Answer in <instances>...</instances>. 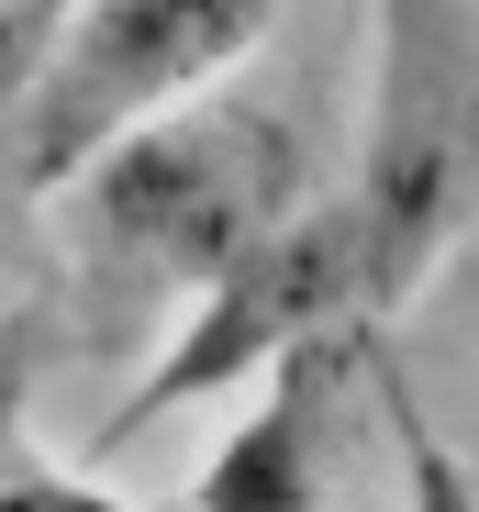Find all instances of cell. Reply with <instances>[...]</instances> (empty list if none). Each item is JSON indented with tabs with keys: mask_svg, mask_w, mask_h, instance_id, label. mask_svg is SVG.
I'll return each instance as SVG.
<instances>
[{
	"mask_svg": "<svg viewBox=\"0 0 479 512\" xmlns=\"http://www.w3.org/2000/svg\"><path fill=\"white\" fill-rule=\"evenodd\" d=\"M312 201V145L290 101H190L112 145L90 179H67L56 245H67V312L90 334L156 323L168 334L246 245H268Z\"/></svg>",
	"mask_w": 479,
	"mask_h": 512,
	"instance_id": "cell-1",
	"label": "cell"
},
{
	"mask_svg": "<svg viewBox=\"0 0 479 512\" xmlns=\"http://www.w3.org/2000/svg\"><path fill=\"white\" fill-rule=\"evenodd\" d=\"M324 212L357 256L368 334H390L479 212V0H379L357 156Z\"/></svg>",
	"mask_w": 479,
	"mask_h": 512,
	"instance_id": "cell-2",
	"label": "cell"
},
{
	"mask_svg": "<svg viewBox=\"0 0 479 512\" xmlns=\"http://www.w3.org/2000/svg\"><path fill=\"white\" fill-rule=\"evenodd\" d=\"M268 34H279V0H67L12 101V134H0V190L45 212L112 145L212 101L234 67H257Z\"/></svg>",
	"mask_w": 479,
	"mask_h": 512,
	"instance_id": "cell-3",
	"label": "cell"
},
{
	"mask_svg": "<svg viewBox=\"0 0 479 512\" xmlns=\"http://www.w3.org/2000/svg\"><path fill=\"white\" fill-rule=\"evenodd\" d=\"M335 379L346 346L279 357L257 379V412L190 468V512H335Z\"/></svg>",
	"mask_w": 479,
	"mask_h": 512,
	"instance_id": "cell-4",
	"label": "cell"
},
{
	"mask_svg": "<svg viewBox=\"0 0 479 512\" xmlns=\"http://www.w3.org/2000/svg\"><path fill=\"white\" fill-rule=\"evenodd\" d=\"M34 346H45V323H0V512H134V501L90 490L78 468H45V457H34V435H23Z\"/></svg>",
	"mask_w": 479,
	"mask_h": 512,
	"instance_id": "cell-5",
	"label": "cell"
},
{
	"mask_svg": "<svg viewBox=\"0 0 479 512\" xmlns=\"http://www.w3.org/2000/svg\"><path fill=\"white\" fill-rule=\"evenodd\" d=\"M379 357V346H368ZM379 412H390V446H402V512H479V479H468V457L424 423V401L402 390V368L379 357Z\"/></svg>",
	"mask_w": 479,
	"mask_h": 512,
	"instance_id": "cell-6",
	"label": "cell"
},
{
	"mask_svg": "<svg viewBox=\"0 0 479 512\" xmlns=\"http://www.w3.org/2000/svg\"><path fill=\"white\" fill-rule=\"evenodd\" d=\"M56 12H67V0H0V134H12V101H23V78H34Z\"/></svg>",
	"mask_w": 479,
	"mask_h": 512,
	"instance_id": "cell-7",
	"label": "cell"
}]
</instances>
